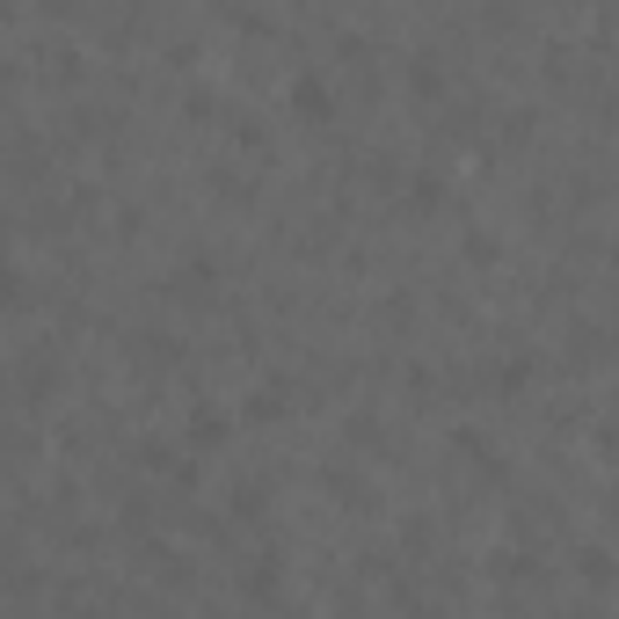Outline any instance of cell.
<instances>
[{"mask_svg": "<svg viewBox=\"0 0 619 619\" xmlns=\"http://www.w3.org/2000/svg\"><path fill=\"white\" fill-rule=\"evenodd\" d=\"M292 103H300L306 117H328V81H321L314 66H300V73H292Z\"/></svg>", "mask_w": 619, "mask_h": 619, "instance_id": "cell-1", "label": "cell"}, {"mask_svg": "<svg viewBox=\"0 0 619 619\" xmlns=\"http://www.w3.org/2000/svg\"><path fill=\"white\" fill-rule=\"evenodd\" d=\"M227 408L219 401H197V416H190V444H227Z\"/></svg>", "mask_w": 619, "mask_h": 619, "instance_id": "cell-2", "label": "cell"}]
</instances>
